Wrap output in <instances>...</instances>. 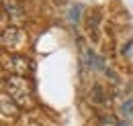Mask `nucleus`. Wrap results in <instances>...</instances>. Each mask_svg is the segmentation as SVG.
<instances>
[{
    "label": "nucleus",
    "mask_w": 133,
    "mask_h": 126,
    "mask_svg": "<svg viewBox=\"0 0 133 126\" xmlns=\"http://www.w3.org/2000/svg\"><path fill=\"white\" fill-rule=\"evenodd\" d=\"M121 116H123L125 120H131L133 118V100L123 102V106H121Z\"/></svg>",
    "instance_id": "obj_5"
},
{
    "label": "nucleus",
    "mask_w": 133,
    "mask_h": 126,
    "mask_svg": "<svg viewBox=\"0 0 133 126\" xmlns=\"http://www.w3.org/2000/svg\"><path fill=\"white\" fill-rule=\"evenodd\" d=\"M117 126H131V120H125V118H121V120L117 122Z\"/></svg>",
    "instance_id": "obj_7"
},
{
    "label": "nucleus",
    "mask_w": 133,
    "mask_h": 126,
    "mask_svg": "<svg viewBox=\"0 0 133 126\" xmlns=\"http://www.w3.org/2000/svg\"><path fill=\"white\" fill-rule=\"evenodd\" d=\"M92 90H94V92H92V100H94L96 104H104V102H107V98H104V90L100 88L98 83L92 85Z\"/></svg>",
    "instance_id": "obj_6"
},
{
    "label": "nucleus",
    "mask_w": 133,
    "mask_h": 126,
    "mask_svg": "<svg viewBox=\"0 0 133 126\" xmlns=\"http://www.w3.org/2000/svg\"><path fill=\"white\" fill-rule=\"evenodd\" d=\"M4 67L10 69L12 75H27V71L33 69V63L25 55H4Z\"/></svg>",
    "instance_id": "obj_3"
},
{
    "label": "nucleus",
    "mask_w": 133,
    "mask_h": 126,
    "mask_svg": "<svg viewBox=\"0 0 133 126\" xmlns=\"http://www.w3.org/2000/svg\"><path fill=\"white\" fill-rule=\"evenodd\" d=\"M2 85H4V94H8L10 100H15L18 106L23 108L33 106V92L25 75H4Z\"/></svg>",
    "instance_id": "obj_1"
},
{
    "label": "nucleus",
    "mask_w": 133,
    "mask_h": 126,
    "mask_svg": "<svg viewBox=\"0 0 133 126\" xmlns=\"http://www.w3.org/2000/svg\"><path fill=\"white\" fill-rule=\"evenodd\" d=\"M2 4H4V14H10L12 20H23L25 18V8L18 4L17 0H2Z\"/></svg>",
    "instance_id": "obj_4"
},
{
    "label": "nucleus",
    "mask_w": 133,
    "mask_h": 126,
    "mask_svg": "<svg viewBox=\"0 0 133 126\" xmlns=\"http://www.w3.org/2000/svg\"><path fill=\"white\" fill-rule=\"evenodd\" d=\"M25 41H27V35L21 27L4 22V27H2V45H4V49L17 51V49H21L25 45Z\"/></svg>",
    "instance_id": "obj_2"
}]
</instances>
